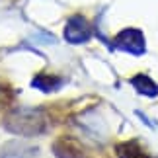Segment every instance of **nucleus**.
I'll return each mask as SVG.
<instances>
[{
  "mask_svg": "<svg viewBox=\"0 0 158 158\" xmlns=\"http://www.w3.org/2000/svg\"><path fill=\"white\" fill-rule=\"evenodd\" d=\"M6 129L12 131V133H18V135H26V137H31V135H37L45 129V121L43 117L37 113V111H20V113H14L6 119Z\"/></svg>",
  "mask_w": 158,
  "mask_h": 158,
  "instance_id": "f257e3e1",
  "label": "nucleus"
},
{
  "mask_svg": "<svg viewBox=\"0 0 158 158\" xmlns=\"http://www.w3.org/2000/svg\"><path fill=\"white\" fill-rule=\"evenodd\" d=\"M115 45L123 51L133 53V55H141L144 51L143 35H141V31H137V29H125L123 33H119L117 39H115Z\"/></svg>",
  "mask_w": 158,
  "mask_h": 158,
  "instance_id": "f03ea898",
  "label": "nucleus"
},
{
  "mask_svg": "<svg viewBox=\"0 0 158 158\" xmlns=\"http://www.w3.org/2000/svg\"><path fill=\"white\" fill-rule=\"evenodd\" d=\"M66 39L72 41V43H82V41H86L90 37V26L88 22L84 20V18H72L69 22V26H66Z\"/></svg>",
  "mask_w": 158,
  "mask_h": 158,
  "instance_id": "7ed1b4c3",
  "label": "nucleus"
},
{
  "mask_svg": "<svg viewBox=\"0 0 158 158\" xmlns=\"http://www.w3.org/2000/svg\"><path fill=\"white\" fill-rule=\"evenodd\" d=\"M55 154L59 158H86L84 150H80L78 143L72 139H59L55 143Z\"/></svg>",
  "mask_w": 158,
  "mask_h": 158,
  "instance_id": "20e7f679",
  "label": "nucleus"
},
{
  "mask_svg": "<svg viewBox=\"0 0 158 158\" xmlns=\"http://www.w3.org/2000/svg\"><path fill=\"white\" fill-rule=\"evenodd\" d=\"M14 148L16 150H12V144H6L2 148L0 158H35V148H29V147L26 148L18 143H14Z\"/></svg>",
  "mask_w": 158,
  "mask_h": 158,
  "instance_id": "39448f33",
  "label": "nucleus"
},
{
  "mask_svg": "<svg viewBox=\"0 0 158 158\" xmlns=\"http://www.w3.org/2000/svg\"><path fill=\"white\" fill-rule=\"evenodd\" d=\"M119 158H150L137 143H123L117 147Z\"/></svg>",
  "mask_w": 158,
  "mask_h": 158,
  "instance_id": "423d86ee",
  "label": "nucleus"
},
{
  "mask_svg": "<svg viewBox=\"0 0 158 158\" xmlns=\"http://www.w3.org/2000/svg\"><path fill=\"white\" fill-rule=\"evenodd\" d=\"M133 86H135L141 94H147V96H156L158 94V86L150 80L148 76H144V74H139V76H135L133 78Z\"/></svg>",
  "mask_w": 158,
  "mask_h": 158,
  "instance_id": "0eeeda50",
  "label": "nucleus"
}]
</instances>
